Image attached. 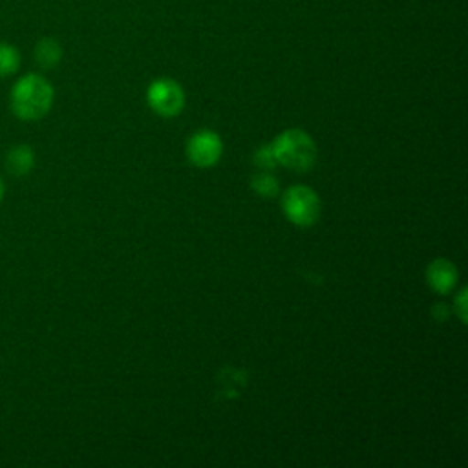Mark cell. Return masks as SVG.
<instances>
[{"instance_id":"6da1fadb","label":"cell","mask_w":468,"mask_h":468,"mask_svg":"<svg viewBox=\"0 0 468 468\" xmlns=\"http://www.w3.org/2000/svg\"><path fill=\"white\" fill-rule=\"evenodd\" d=\"M55 90L51 82L38 73L22 75L9 91L11 112L20 121H38L53 106Z\"/></svg>"},{"instance_id":"7a4b0ae2","label":"cell","mask_w":468,"mask_h":468,"mask_svg":"<svg viewBox=\"0 0 468 468\" xmlns=\"http://www.w3.org/2000/svg\"><path fill=\"white\" fill-rule=\"evenodd\" d=\"M271 146L276 161L291 170H309L316 161V144L313 137L300 128L282 132Z\"/></svg>"},{"instance_id":"3957f363","label":"cell","mask_w":468,"mask_h":468,"mask_svg":"<svg viewBox=\"0 0 468 468\" xmlns=\"http://www.w3.org/2000/svg\"><path fill=\"white\" fill-rule=\"evenodd\" d=\"M282 207L289 221H292L298 227H309L313 225L320 216V199L316 192L309 186L296 185L291 186L282 199Z\"/></svg>"},{"instance_id":"277c9868","label":"cell","mask_w":468,"mask_h":468,"mask_svg":"<svg viewBox=\"0 0 468 468\" xmlns=\"http://www.w3.org/2000/svg\"><path fill=\"white\" fill-rule=\"evenodd\" d=\"M146 101L157 115L174 117L185 106V91L181 84L172 79H157L148 86Z\"/></svg>"},{"instance_id":"5b68a950","label":"cell","mask_w":468,"mask_h":468,"mask_svg":"<svg viewBox=\"0 0 468 468\" xmlns=\"http://www.w3.org/2000/svg\"><path fill=\"white\" fill-rule=\"evenodd\" d=\"M221 139L212 130H199L186 143V155L190 163L201 168L216 165L221 157Z\"/></svg>"},{"instance_id":"8992f818","label":"cell","mask_w":468,"mask_h":468,"mask_svg":"<svg viewBox=\"0 0 468 468\" xmlns=\"http://www.w3.org/2000/svg\"><path fill=\"white\" fill-rule=\"evenodd\" d=\"M428 283L437 292H450L457 282V269L448 260H433L426 269Z\"/></svg>"},{"instance_id":"52a82bcc","label":"cell","mask_w":468,"mask_h":468,"mask_svg":"<svg viewBox=\"0 0 468 468\" xmlns=\"http://www.w3.org/2000/svg\"><path fill=\"white\" fill-rule=\"evenodd\" d=\"M35 166V152L29 144H15L5 154V170L15 176L22 177L27 176Z\"/></svg>"},{"instance_id":"ba28073f","label":"cell","mask_w":468,"mask_h":468,"mask_svg":"<svg viewBox=\"0 0 468 468\" xmlns=\"http://www.w3.org/2000/svg\"><path fill=\"white\" fill-rule=\"evenodd\" d=\"M62 58V48L60 44L51 38V37H46V38H40L35 46V60L38 62L40 68H55Z\"/></svg>"},{"instance_id":"9c48e42d","label":"cell","mask_w":468,"mask_h":468,"mask_svg":"<svg viewBox=\"0 0 468 468\" xmlns=\"http://www.w3.org/2000/svg\"><path fill=\"white\" fill-rule=\"evenodd\" d=\"M20 68V53L13 44L0 42V79L11 77Z\"/></svg>"},{"instance_id":"30bf717a","label":"cell","mask_w":468,"mask_h":468,"mask_svg":"<svg viewBox=\"0 0 468 468\" xmlns=\"http://www.w3.org/2000/svg\"><path fill=\"white\" fill-rule=\"evenodd\" d=\"M252 188L258 196H263V197H272L278 194V181L274 176L271 174H258L252 177Z\"/></svg>"},{"instance_id":"8fae6325","label":"cell","mask_w":468,"mask_h":468,"mask_svg":"<svg viewBox=\"0 0 468 468\" xmlns=\"http://www.w3.org/2000/svg\"><path fill=\"white\" fill-rule=\"evenodd\" d=\"M254 165L261 170H272L278 165L271 144H265V146L258 148V152L254 154Z\"/></svg>"},{"instance_id":"7c38bea8","label":"cell","mask_w":468,"mask_h":468,"mask_svg":"<svg viewBox=\"0 0 468 468\" xmlns=\"http://www.w3.org/2000/svg\"><path fill=\"white\" fill-rule=\"evenodd\" d=\"M457 311H459L461 320H464L466 318V314H464V291H461V296L457 298Z\"/></svg>"},{"instance_id":"4fadbf2b","label":"cell","mask_w":468,"mask_h":468,"mask_svg":"<svg viewBox=\"0 0 468 468\" xmlns=\"http://www.w3.org/2000/svg\"><path fill=\"white\" fill-rule=\"evenodd\" d=\"M4 196H5V185H4V179L0 177V203H2Z\"/></svg>"}]
</instances>
